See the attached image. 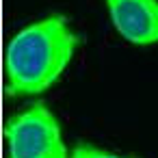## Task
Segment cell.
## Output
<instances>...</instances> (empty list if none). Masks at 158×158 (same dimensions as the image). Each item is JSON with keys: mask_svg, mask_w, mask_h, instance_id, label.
<instances>
[{"mask_svg": "<svg viewBox=\"0 0 158 158\" xmlns=\"http://www.w3.org/2000/svg\"><path fill=\"white\" fill-rule=\"evenodd\" d=\"M78 44L80 37L65 15H48L15 33L5 54L7 95H39L50 89L69 65Z\"/></svg>", "mask_w": 158, "mask_h": 158, "instance_id": "6da1fadb", "label": "cell"}, {"mask_svg": "<svg viewBox=\"0 0 158 158\" xmlns=\"http://www.w3.org/2000/svg\"><path fill=\"white\" fill-rule=\"evenodd\" d=\"M5 139L9 158H69L61 123L44 102L13 115L5 126Z\"/></svg>", "mask_w": 158, "mask_h": 158, "instance_id": "7a4b0ae2", "label": "cell"}, {"mask_svg": "<svg viewBox=\"0 0 158 158\" xmlns=\"http://www.w3.org/2000/svg\"><path fill=\"white\" fill-rule=\"evenodd\" d=\"M115 31L134 46L158 44V0H104Z\"/></svg>", "mask_w": 158, "mask_h": 158, "instance_id": "3957f363", "label": "cell"}, {"mask_svg": "<svg viewBox=\"0 0 158 158\" xmlns=\"http://www.w3.org/2000/svg\"><path fill=\"white\" fill-rule=\"evenodd\" d=\"M69 158H139V156H134V154H115V152L95 147V145H91L87 141H78L74 145Z\"/></svg>", "mask_w": 158, "mask_h": 158, "instance_id": "277c9868", "label": "cell"}]
</instances>
